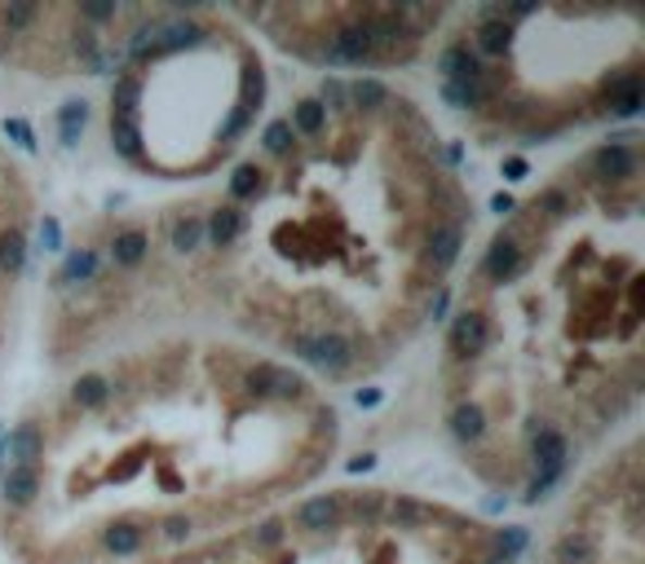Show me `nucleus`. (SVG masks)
Segmentation results:
<instances>
[{
  "label": "nucleus",
  "instance_id": "nucleus-14",
  "mask_svg": "<svg viewBox=\"0 0 645 564\" xmlns=\"http://www.w3.org/2000/svg\"><path fill=\"white\" fill-rule=\"evenodd\" d=\"M243 234V211L235 207V203H226V207H217L213 217L204 221V239L213 243V247H230L235 239Z\"/></svg>",
  "mask_w": 645,
  "mask_h": 564
},
{
  "label": "nucleus",
  "instance_id": "nucleus-38",
  "mask_svg": "<svg viewBox=\"0 0 645 564\" xmlns=\"http://www.w3.org/2000/svg\"><path fill=\"white\" fill-rule=\"evenodd\" d=\"M40 239H45V247H49V252H58V243H62V230H58V221H53V217H45V226H40Z\"/></svg>",
  "mask_w": 645,
  "mask_h": 564
},
{
  "label": "nucleus",
  "instance_id": "nucleus-1",
  "mask_svg": "<svg viewBox=\"0 0 645 564\" xmlns=\"http://www.w3.org/2000/svg\"><path fill=\"white\" fill-rule=\"evenodd\" d=\"M376 53H380V44L371 36V10H358L354 23H345L328 36L318 57L332 62V66H363V62H376Z\"/></svg>",
  "mask_w": 645,
  "mask_h": 564
},
{
  "label": "nucleus",
  "instance_id": "nucleus-16",
  "mask_svg": "<svg viewBox=\"0 0 645 564\" xmlns=\"http://www.w3.org/2000/svg\"><path fill=\"white\" fill-rule=\"evenodd\" d=\"M147 252H151V243H147V234H142V230H124V234H115V243H111V260H115L119 269L142 265V260H147Z\"/></svg>",
  "mask_w": 645,
  "mask_h": 564
},
{
  "label": "nucleus",
  "instance_id": "nucleus-29",
  "mask_svg": "<svg viewBox=\"0 0 645 564\" xmlns=\"http://www.w3.org/2000/svg\"><path fill=\"white\" fill-rule=\"evenodd\" d=\"M256 190H262V168H256V164H243V168L230 177V198L243 203V198H252Z\"/></svg>",
  "mask_w": 645,
  "mask_h": 564
},
{
  "label": "nucleus",
  "instance_id": "nucleus-6",
  "mask_svg": "<svg viewBox=\"0 0 645 564\" xmlns=\"http://www.w3.org/2000/svg\"><path fill=\"white\" fill-rule=\"evenodd\" d=\"M45 454V437L36 423H18V428L5 437V446H0V459H5V467H36V459ZM0 467V472H5Z\"/></svg>",
  "mask_w": 645,
  "mask_h": 564
},
{
  "label": "nucleus",
  "instance_id": "nucleus-27",
  "mask_svg": "<svg viewBox=\"0 0 645 564\" xmlns=\"http://www.w3.org/2000/svg\"><path fill=\"white\" fill-rule=\"evenodd\" d=\"M593 560V538L589 534H566L561 542H557V564H589Z\"/></svg>",
  "mask_w": 645,
  "mask_h": 564
},
{
  "label": "nucleus",
  "instance_id": "nucleus-9",
  "mask_svg": "<svg viewBox=\"0 0 645 564\" xmlns=\"http://www.w3.org/2000/svg\"><path fill=\"white\" fill-rule=\"evenodd\" d=\"M566 437L553 428V423H540L531 433V459H535V472H566Z\"/></svg>",
  "mask_w": 645,
  "mask_h": 564
},
{
  "label": "nucleus",
  "instance_id": "nucleus-39",
  "mask_svg": "<svg viewBox=\"0 0 645 564\" xmlns=\"http://www.w3.org/2000/svg\"><path fill=\"white\" fill-rule=\"evenodd\" d=\"M80 14L93 18V23H102V18H115V5H80Z\"/></svg>",
  "mask_w": 645,
  "mask_h": 564
},
{
  "label": "nucleus",
  "instance_id": "nucleus-13",
  "mask_svg": "<svg viewBox=\"0 0 645 564\" xmlns=\"http://www.w3.org/2000/svg\"><path fill=\"white\" fill-rule=\"evenodd\" d=\"M337 521H341V499H337V493H318V499H309V503L296 508V525L309 529V534L337 529Z\"/></svg>",
  "mask_w": 645,
  "mask_h": 564
},
{
  "label": "nucleus",
  "instance_id": "nucleus-32",
  "mask_svg": "<svg viewBox=\"0 0 645 564\" xmlns=\"http://www.w3.org/2000/svg\"><path fill=\"white\" fill-rule=\"evenodd\" d=\"M292 141H296V132H292L288 119H275V124L266 128V151H270V155H288Z\"/></svg>",
  "mask_w": 645,
  "mask_h": 564
},
{
  "label": "nucleus",
  "instance_id": "nucleus-28",
  "mask_svg": "<svg viewBox=\"0 0 645 564\" xmlns=\"http://www.w3.org/2000/svg\"><path fill=\"white\" fill-rule=\"evenodd\" d=\"M168 239H173L177 252H195V247L204 243V221H200V217H181V221H173Z\"/></svg>",
  "mask_w": 645,
  "mask_h": 564
},
{
  "label": "nucleus",
  "instance_id": "nucleus-31",
  "mask_svg": "<svg viewBox=\"0 0 645 564\" xmlns=\"http://www.w3.org/2000/svg\"><path fill=\"white\" fill-rule=\"evenodd\" d=\"M429 512H425V503H416V499H403V493H399V499L390 503V521L399 525V529H407V525H420Z\"/></svg>",
  "mask_w": 645,
  "mask_h": 564
},
{
  "label": "nucleus",
  "instance_id": "nucleus-10",
  "mask_svg": "<svg viewBox=\"0 0 645 564\" xmlns=\"http://www.w3.org/2000/svg\"><path fill=\"white\" fill-rule=\"evenodd\" d=\"M641 98H645L641 70H623L619 80L606 85V106H610V115H619V119H632V115L641 111Z\"/></svg>",
  "mask_w": 645,
  "mask_h": 564
},
{
  "label": "nucleus",
  "instance_id": "nucleus-30",
  "mask_svg": "<svg viewBox=\"0 0 645 564\" xmlns=\"http://www.w3.org/2000/svg\"><path fill=\"white\" fill-rule=\"evenodd\" d=\"M495 547H499V560L513 564V560H518V555L527 551V529H518V525L499 529V534H495Z\"/></svg>",
  "mask_w": 645,
  "mask_h": 564
},
{
  "label": "nucleus",
  "instance_id": "nucleus-21",
  "mask_svg": "<svg viewBox=\"0 0 645 564\" xmlns=\"http://www.w3.org/2000/svg\"><path fill=\"white\" fill-rule=\"evenodd\" d=\"M142 102V80L138 76H119L111 85V115H138Z\"/></svg>",
  "mask_w": 645,
  "mask_h": 564
},
{
  "label": "nucleus",
  "instance_id": "nucleus-23",
  "mask_svg": "<svg viewBox=\"0 0 645 564\" xmlns=\"http://www.w3.org/2000/svg\"><path fill=\"white\" fill-rule=\"evenodd\" d=\"M102 542H106L111 555H134V551H142V542H147V529H138V525H111V529L102 534Z\"/></svg>",
  "mask_w": 645,
  "mask_h": 564
},
{
  "label": "nucleus",
  "instance_id": "nucleus-34",
  "mask_svg": "<svg viewBox=\"0 0 645 564\" xmlns=\"http://www.w3.org/2000/svg\"><path fill=\"white\" fill-rule=\"evenodd\" d=\"M535 211H548V217H561L566 211V190H544L535 198Z\"/></svg>",
  "mask_w": 645,
  "mask_h": 564
},
{
  "label": "nucleus",
  "instance_id": "nucleus-25",
  "mask_svg": "<svg viewBox=\"0 0 645 564\" xmlns=\"http://www.w3.org/2000/svg\"><path fill=\"white\" fill-rule=\"evenodd\" d=\"M508 23L504 18H486L482 27H478V40H473V53H504L508 49Z\"/></svg>",
  "mask_w": 645,
  "mask_h": 564
},
{
  "label": "nucleus",
  "instance_id": "nucleus-26",
  "mask_svg": "<svg viewBox=\"0 0 645 564\" xmlns=\"http://www.w3.org/2000/svg\"><path fill=\"white\" fill-rule=\"evenodd\" d=\"M345 93H350V102L363 106V111H380L384 102H390V89H384L380 80H354Z\"/></svg>",
  "mask_w": 645,
  "mask_h": 564
},
{
  "label": "nucleus",
  "instance_id": "nucleus-20",
  "mask_svg": "<svg viewBox=\"0 0 645 564\" xmlns=\"http://www.w3.org/2000/svg\"><path fill=\"white\" fill-rule=\"evenodd\" d=\"M106 397H111V380L98 375V371H93V375H80V380L72 384V401L85 406V410H98Z\"/></svg>",
  "mask_w": 645,
  "mask_h": 564
},
{
  "label": "nucleus",
  "instance_id": "nucleus-7",
  "mask_svg": "<svg viewBox=\"0 0 645 564\" xmlns=\"http://www.w3.org/2000/svg\"><path fill=\"white\" fill-rule=\"evenodd\" d=\"M460 247H465V226L460 221H433V234H429V265H433V273H442V269H451L460 260Z\"/></svg>",
  "mask_w": 645,
  "mask_h": 564
},
{
  "label": "nucleus",
  "instance_id": "nucleus-18",
  "mask_svg": "<svg viewBox=\"0 0 645 564\" xmlns=\"http://www.w3.org/2000/svg\"><path fill=\"white\" fill-rule=\"evenodd\" d=\"M98 269H102V256L93 252V247H76L67 260H62V282H93L98 278Z\"/></svg>",
  "mask_w": 645,
  "mask_h": 564
},
{
  "label": "nucleus",
  "instance_id": "nucleus-33",
  "mask_svg": "<svg viewBox=\"0 0 645 564\" xmlns=\"http://www.w3.org/2000/svg\"><path fill=\"white\" fill-rule=\"evenodd\" d=\"M0 18H5L10 31H23V27H31L40 18V5H5V10H0Z\"/></svg>",
  "mask_w": 645,
  "mask_h": 564
},
{
  "label": "nucleus",
  "instance_id": "nucleus-4",
  "mask_svg": "<svg viewBox=\"0 0 645 564\" xmlns=\"http://www.w3.org/2000/svg\"><path fill=\"white\" fill-rule=\"evenodd\" d=\"M636 151H632V137H619V141H606V146L593 155V172L606 177V181H632L636 177Z\"/></svg>",
  "mask_w": 645,
  "mask_h": 564
},
{
  "label": "nucleus",
  "instance_id": "nucleus-8",
  "mask_svg": "<svg viewBox=\"0 0 645 564\" xmlns=\"http://www.w3.org/2000/svg\"><path fill=\"white\" fill-rule=\"evenodd\" d=\"M482 273L495 278V282H513V278L522 273V243L513 239V234H495V243L486 247Z\"/></svg>",
  "mask_w": 645,
  "mask_h": 564
},
{
  "label": "nucleus",
  "instance_id": "nucleus-37",
  "mask_svg": "<svg viewBox=\"0 0 645 564\" xmlns=\"http://www.w3.org/2000/svg\"><path fill=\"white\" fill-rule=\"evenodd\" d=\"M322 102H337V106H345V102H350L345 85H341V80H328V85H322Z\"/></svg>",
  "mask_w": 645,
  "mask_h": 564
},
{
  "label": "nucleus",
  "instance_id": "nucleus-3",
  "mask_svg": "<svg viewBox=\"0 0 645 564\" xmlns=\"http://www.w3.org/2000/svg\"><path fill=\"white\" fill-rule=\"evenodd\" d=\"M248 388H252L256 397H275V401H292V397H301L305 380H301L296 371H288V367H275V362H256V367L248 371Z\"/></svg>",
  "mask_w": 645,
  "mask_h": 564
},
{
  "label": "nucleus",
  "instance_id": "nucleus-15",
  "mask_svg": "<svg viewBox=\"0 0 645 564\" xmlns=\"http://www.w3.org/2000/svg\"><path fill=\"white\" fill-rule=\"evenodd\" d=\"M111 146L128 164H142V128H138V115H111Z\"/></svg>",
  "mask_w": 645,
  "mask_h": 564
},
{
  "label": "nucleus",
  "instance_id": "nucleus-2",
  "mask_svg": "<svg viewBox=\"0 0 645 564\" xmlns=\"http://www.w3.org/2000/svg\"><path fill=\"white\" fill-rule=\"evenodd\" d=\"M292 352L296 358H305L309 367L328 371V375H345L354 367V344L341 335V331H296L292 335Z\"/></svg>",
  "mask_w": 645,
  "mask_h": 564
},
{
  "label": "nucleus",
  "instance_id": "nucleus-24",
  "mask_svg": "<svg viewBox=\"0 0 645 564\" xmlns=\"http://www.w3.org/2000/svg\"><path fill=\"white\" fill-rule=\"evenodd\" d=\"M27 265V239L18 230H5L0 234V273H23Z\"/></svg>",
  "mask_w": 645,
  "mask_h": 564
},
{
  "label": "nucleus",
  "instance_id": "nucleus-5",
  "mask_svg": "<svg viewBox=\"0 0 645 564\" xmlns=\"http://www.w3.org/2000/svg\"><path fill=\"white\" fill-rule=\"evenodd\" d=\"M491 344V322L473 309L456 313V322H451V348L460 352V358H478V352H486Z\"/></svg>",
  "mask_w": 645,
  "mask_h": 564
},
{
  "label": "nucleus",
  "instance_id": "nucleus-12",
  "mask_svg": "<svg viewBox=\"0 0 645 564\" xmlns=\"http://www.w3.org/2000/svg\"><path fill=\"white\" fill-rule=\"evenodd\" d=\"M0 493L10 508H31L40 493V472L36 467H5L0 472Z\"/></svg>",
  "mask_w": 645,
  "mask_h": 564
},
{
  "label": "nucleus",
  "instance_id": "nucleus-36",
  "mask_svg": "<svg viewBox=\"0 0 645 564\" xmlns=\"http://www.w3.org/2000/svg\"><path fill=\"white\" fill-rule=\"evenodd\" d=\"M283 542V525H262V534H256V547H279Z\"/></svg>",
  "mask_w": 645,
  "mask_h": 564
},
{
  "label": "nucleus",
  "instance_id": "nucleus-22",
  "mask_svg": "<svg viewBox=\"0 0 645 564\" xmlns=\"http://www.w3.org/2000/svg\"><path fill=\"white\" fill-rule=\"evenodd\" d=\"M288 124H292L296 137H318L322 124H328V106H322V102H301V106H292Z\"/></svg>",
  "mask_w": 645,
  "mask_h": 564
},
{
  "label": "nucleus",
  "instance_id": "nucleus-11",
  "mask_svg": "<svg viewBox=\"0 0 645 564\" xmlns=\"http://www.w3.org/2000/svg\"><path fill=\"white\" fill-rule=\"evenodd\" d=\"M438 70H442V85H451V80L482 76V62H478V53H473V44H469V40H456V44H446V49H442Z\"/></svg>",
  "mask_w": 645,
  "mask_h": 564
},
{
  "label": "nucleus",
  "instance_id": "nucleus-35",
  "mask_svg": "<svg viewBox=\"0 0 645 564\" xmlns=\"http://www.w3.org/2000/svg\"><path fill=\"white\" fill-rule=\"evenodd\" d=\"M5 132H10L14 141H18L23 151H36V137H31V128H27L23 119H5Z\"/></svg>",
  "mask_w": 645,
  "mask_h": 564
},
{
  "label": "nucleus",
  "instance_id": "nucleus-17",
  "mask_svg": "<svg viewBox=\"0 0 645 564\" xmlns=\"http://www.w3.org/2000/svg\"><path fill=\"white\" fill-rule=\"evenodd\" d=\"M451 433H456V441H478L486 433V414L478 401H465L451 410Z\"/></svg>",
  "mask_w": 645,
  "mask_h": 564
},
{
  "label": "nucleus",
  "instance_id": "nucleus-40",
  "mask_svg": "<svg viewBox=\"0 0 645 564\" xmlns=\"http://www.w3.org/2000/svg\"><path fill=\"white\" fill-rule=\"evenodd\" d=\"M491 207H495L499 217H504V211H513V198H508V194H495V198H491Z\"/></svg>",
  "mask_w": 645,
  "mask_h": 564
},
{
  "label": "nucleus",
  "instance_id": "nucleus-19",
  "mask_svg": "<svg viewBox=\"0 0 645 564\" xmlns=\"http://www.w3.org/2000/svg\"><path fill=\"white\" fill-rule=\"evenodd\" d=\"M85 124H89V106L85 102H62V111H58V132H62V146H76L80 141V132H85Z\"/></svg>",
  "mask_w": 645,
  "mask_h": 564
}]
</instances>
